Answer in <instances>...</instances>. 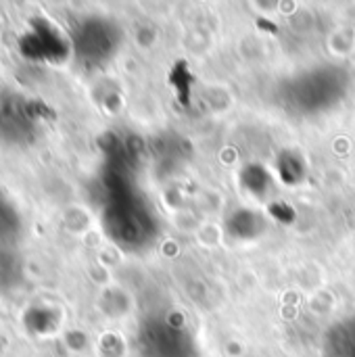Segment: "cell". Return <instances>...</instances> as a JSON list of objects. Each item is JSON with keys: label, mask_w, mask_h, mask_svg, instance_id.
Masks as SVG:
<instances>
[{"label": "cell", "mask_w": 355, "mask_h": 357, "mask_svg": "<svg viewBox=\"0 0 355 357\" xmlns=\"http://www.w3.org/2000/svg\"><path fill=\"white\" fill-rule=\"evenodd\" d=\"M142 349L146 357H197L188 331L174 322H159L146 328Z\"/></svg>", "instance_id": "obj_1"}, {"label": "cell", "mask_w": 355, "mask_h": 357, "mask_svg": "<svg viewBox=\"0 0 355 357\" xmlns=\"http://www.w3.org/2000/svg\"><path fill=\"white\" fill-rule=\"evenodd\" d=\"M328 357H355V320L341 322L326 337Z\"/></svg>", "instance_id": "obj_2"}]
</instances>
